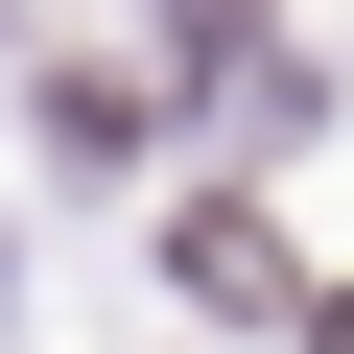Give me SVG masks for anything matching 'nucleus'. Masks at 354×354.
<instances>
[{
  "instance_id": "1",
  "label": "nucleus",
  "mask_w": 354,
  "mask_h": 354,
  "mask_svg": "<svg viewBox=\"0 0 354 354\" xmlns=\"http://www.w3.org/2000/svg\"><path fill=\"white\" fill-rule=\"evenodd\" d=\"M165 260H189V307H283V236H260V213H189Z\"/></svg>"
}]
</instances>
